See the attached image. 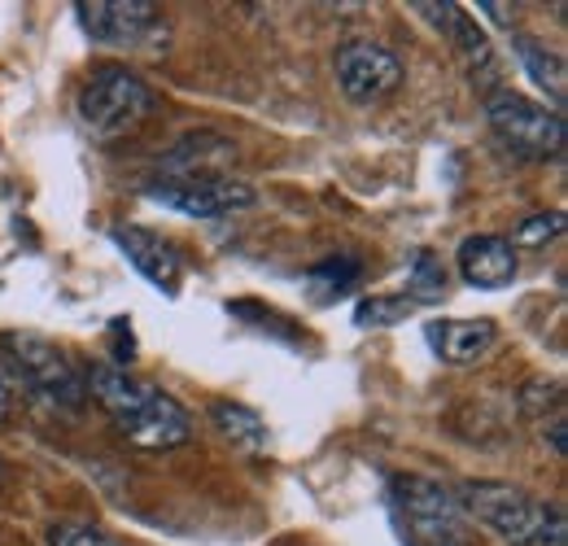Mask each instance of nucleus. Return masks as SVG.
Returning <instances> with one entry per match:
<instances>
[{
	"label": "nucleus",
	"mask_w": 568,
	"mask_h": 546,
	"mask_svg": "<svg viewBox=\"0 0 568 546\" xmlns=\"http://www.w3.org/2000/svg\"><path fill=\"white\" fill-rule=\"evenodd\" d=\"M44 546H123L119 538H110L97 525H74V520H58L44 529Z\"/></svg>",
	"instance_id": "6ab92c4d"
},
{
	"label": "nucleus",
	"mask_w": 568,
	"mask_h": 546,
	"mask_svg": "<svg viewBox=\"0 0 568 546\" xmlns=\"http://www.w3.org/2000/svg\"><path fill=\"white\" fill-rule=\"evenodd\" d=\"M0 350H4L9 367H13L36 394H44L53 407L79 411L88 403V381H83V372L67 358L62 345H53L49 337H40V333H18V328H13V333L0 337Z\"/></svg>",
	"instance_id": "423d86ee"
},
{
	"label": "nucleus",
	"mask_w": 568,
	"mask_h": 546,
	"mask_svg": "<svg viewBox=\"0 0 568 546\" xmlns=\"http://www.w3.org/2000/svg\"><path fill=\"white\" fill-rule=\"evenodd\" d=\"M398 83H403V62L385 44H376V40H351V44L337 49V88L355 105H372V101L389 97Z\"/></svg>",
	"instance_id": "1a4fd4ad"
},
{
	"label": "nucleus",
	"mask_w": 568,
	"mask_h": 546,
	"mask_svg": "<svg viewBox=\"0 0 568 546\" xmlns=\"http://www.w3.org/2000/svg\"><path fill=\"white\" fill-rule=\"evenodd\" d=\"M394 503L403 512V529L416 546H477L468 512L459 498L428 477H398Z\"/></svg>",
	"instance_id": "20e7f679"
},
{
	"label": "nucleus",
	"mask_w": 568,
	"mask_h": 546,
	"mask_svg": "<svg viewBox=\"0 0 568 546\" xmlns=\"http://www.w3.org/2000/svg\"><path fill=\"white\" fill-rule=\"evenodd\" d=\"M110 241L123 250V259H128L158 293H166V297L180 293L184 254H180L166 236H158V232H149V228H136V223H114V228H110Z\"/></svg>",
	"instance_id": "9d476101"
},
{
	"label": "nucleus",
	"mask_w": 568,
	"mask_h": 546,
	"mask_svg": "<svg viewBox=\"0 0 568 546\" xmlns=\"http://www.w3.org/2000/svg\"><path fill=\"white\" fill-rule=\"evenodd\" d=\"M551 451L565 459V419H556V424H551Z\"/></svg>",
	"instance_id": "b1692460"
},
{
	"label": "nucleus",
	"mask_w": 568,
	"mask_h": 546,
	"mask_svg": "<svg viewBox=\"0 0 568 546\" xmlns=\"http://www.w3.org/2000/svg\"><path fill=\"white\" fill-rule=\"evenodd\" d=\"M74 18L88 31V40L105 49H136V53L166 49V22L149 0H79Z\"/></svg>",
	"instance_id": "0eeeda50"
},
{
	"label": "nucleus",
	"mask_w": 568,
	"mask_h": 546,
	"mask_svg": "<svg viewBox=\"0 0 568 546\" xmlns=\"http://www.w3.org/2000/svg\"><path fill=\"white\" fill-rule=\"evenodd\" d=\"M158 97L153 88L144 83L136 70L128 67H97L88 74V83L79 88V101H74V114L79 123L101 140H114L132 128H141L144 119L153 114Z\"/></svg>",
	"instance_id": "7ed1b4c3"
},
{
	"label": "nucleus",
	"mask_w": 568,
	"mask_h": 546,
	"mask_svg": "<svg viewBox=\"0 0 568 546\" xmlns=\"http://www.w3.org/2000/svg\"><path fill=\"white\" fill-rule=\"evenodd\" d=\"M9 415H13V394H9V385L0 381V428L9 424Z\"/></svg>",
	"instance_id": "4be33fe9"
},
{
	"label": "nucleus",
	"mask_w": 568,
	"mask_h": 546,
	"mask_svg": "<svg viewBox=\"0 0 568 546\" xmlns=\"http://www.w3.org/2000/svg\"><path fill=\"white\" fill-rule=\"evenodd\" d=\"M144 198L166 210H180L189 219H219L254 205V189L232 175H189V180H153Z\"/></svg>",
	"instance_id": "6e6552de"
},
{
	"label": "nucleus",
	"mask_w": 568,
	"mask_h": 546,
	"mask_svg": "<svg viewBox=\"0 0 568 546\" xmlns=\"http://www.w3.org/2000/svg\"><path fill=\"white\" fill-rule=\"evenodd\" d=\"M110 354H114V367H128V363L136 358L132 320H110Z\"/></svg>",
	"instance_id": "412c9836"
},
{
	"label": "nucleus",
	"mask_w": 568,
	"mask_h": 546,
	"mask_svg": "<svg viewBox=\"0 0 568 546\" xmlns=\"http://www.w3.org/2000/svg\"><path fill=\"white\" fill-rule=\"evenodd\" d=\"M83 381H88V398L110 415V424L119 428L123 442H132L141 451H171V446H184L193 437L189 411L171 394H162L158 385L132 376L128 367L97 363Z\"/></svg>",
	"instance_id": "f257e3e1"
},
{
	"label": "nucleus",
	"mask_w": 568,
	"mask_h": 546,
	"mask_svg": "<svg viewBox=\"0 0 568 546\" xmlns=\"http://www.w3.org/2000/svg\"><path fill=\"white\" fill-rule=\"evenodd\" d=\"M425 337L442 363L464 367V363H477V358H486L495 350L498 328L495 320H433L425 328Z\"/></svg>",
	"instance_id": "f8f14e48"
},
{
	"label": "nucleus",
	"mask_w": 568,
	"mask_h": 546,
	"mask_svg": "<svg viewBox=\"0 0 568 546\" xmlns=\"http://www.w3.org/2000/svg\"><path fill=\"white\" fill-rule=\"evenodd\" d=\"M455 263H459V275H464L473 289H486V293L507 289V284L516 280V267H520L516 245H511L507 236H495V232L468 236V241L459 245Z\"/></svg>",
	"instance_id": "9b49d317"
},
{
	"label": "nucleus",
	"mask_w": 568,
	"mask_h": 546,
	"mask_svg": "<svg viewBox=\"0 0 568 546\" xmlns=\"http://www.w3.org/2000/svg\"><path fill=\"white\" fill-rule=\"evenodd\" d=\"M211 419L232 446H241V451H250V455H258V451L267 446V424H263V415L254 407H245V403L219 398V403H211Z\"/></svg>",
	"instance_id": "4468645a"
},
{
	"label": "nucleus",
	"mask_w": 568,
	"mask_h": 546,
	"mask_svg": "<svg viewBox=\"0 0 568 546\" xmlns=\"http://www.w3.org/2000/svg\"><path fill=\"white\" fill-rule=\"evenodd\" d=\"M511 49H516L525 74H529V79L551 97V105L560 110V105H565V62H560L556 53H547V49H542L538 40H529V36H516Z\"/></svg>",
	"instance_id": "dca6fc26"
},
{
	"label": "nucleus",
	"mask_w": 568,
	"mask_h": 546,
	"mask_svg": "<svg viewBox=\"0 0 568 546\" xmlns=\"http://www.w3.org/2000/svg\"><path fill=\"white\" fill-rule=\"evenodd\" d=\"M477 9H486V18H495L498 27H507V4H495V0H481Z\"/></svg>",
	"instance_id": "5701e85b"
},
{
	"label": "nucleus",
	"mask_w": 568,
	"mask_h": 546,
	"mask_svg": "<svg viewBox=\"0 0 568 546\" xmlns=\"http://www.w3.org/2000/svg\"><path fill=\"white\" fill-rule=\"evenodd\" d=\"M416 13H425L428 22L437 27V31H446L450 40H455V49H459V58L468 62V67H490L495 62V49H490V40H486V31L468 18V9H459V4H428V0H420V4H412Z\"/></svg>",
	"instance_id": "ddd939ff"
},
{
	"label": "nucleus",
	"mask_w": 568,
	"mask_h": 546,
	"mask_svg": "<svg viewBox=\"0 0 568 546\" xmlns=\"http://www.w3.org/2000/svg\"><path fill=\"white\" fill-rule=\"evenodd\" d=\"M446 284H450V275L442 267V259L428 254V250H416L412 263H407V289H403V293H407L416 306H428V302H442V297H446Z\"/></svg>",
	"instance_id": "f3484780"
},
{
	"label": "nucleus",
	"mask_w": 568,
	"mask_h": 546,
	"mask_svg": "<svg viewBox=\"0 0 568 546\" xmlns=\"http://www.w3.org/2000/svg\"><path fill=\"white\" fill-rule=\"evenodd\" d=\"M459 507L511 546L568 543L565 507L560 503H542V498H534V494H525L520 485H507V481H468L459 489Z\"/></svg>",
	"instance_id": "f03ea898"
},
{
	"label": "nucleus",
	"mask_w": 568,
	"mask_h": 546,
	"mask_svg": "<svg viewBox=\"0 0 568 546\" xmlns=\"http://www.w3.org/2000/svg\"><path fill=\"white\" fill-rule=\"evenodd\" d=\"M486 123L503 140V149L525 162H551L565 153V119L520 92H490Z\"/></svg>",
	"instance_id": "39448f33"
},
{
	"label": "nucleus",
	"mask_w": 568,
	"mask_h": 546,
	"mask_svg": "<svg viewBox=\"0 0 568 546\" xmlns=\"http://www.w3.org/2000/svg\"><path fill=\"white\" fill-rule=\"evenodd\" d=\"M407 315H416V302L407 293H372V297H363L355 306L358 328H394Z\"/></svg>",
	"instance_id": "a211bd4d"
},
{
	"label": "nucleus",
	"mask_w": 568,
	"mask_h": 546,
	"mask_svg": "<svg viewBox=\"0 0 568 546\" xmlns=\"http://www.w3.org/2000/svg\"><path fill=\"white\" fill-rule=\"evenodd\" d=\"M560 232H565V214L551 210V214H534V219L520 228V241H525V245H542V241H551V236H560Z\"/></svg>",
	"instance_id": "aec40b11"
},
{
	"label": "nucleus",
	"mask_w": 568,
	"mask_h": 546,
	"mask_svg": "<svg viewBox=\"0 0 568 546\" xmlns=\"http://www.w3.org/2000/svg\"><path fill=\"white\" fill-rule=\"evenodd\" d=\"M358 280H363V263H358L355 254H333V259H324V263H315L306 272V289H311V302L328 306L342 293H351Z\"/></svg>",
	"instance_id": "2eb2a0df"
}]
</instances>
